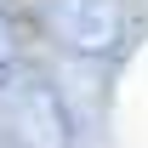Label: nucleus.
<instances>
[{"label": "nucleus", "mask_w": 148, "mask_h": 148, "mask_svg": "<svg viewBox=\"0 0 148 148\" xmlns=\"http://www.w3.org/2000/svg\"><path fill=\"white\" fill-rule=\"evenodd\" d=\"M12 125L29 148H69V120L46 86H17L12 97Z\"/></svg>", "instance_id": "obj_1"}, {"label": "nucleus", "mask_w": 148, "mask_h": 148, "mask_svg": "<svg viewBox=\"0 0 148 148\" xmlns=\"http://www.w3.org/2000/svg\"><path fill=\"white\" fill-rule=\"evenodd\" d=\"M57 23H63V34L80 51H108L114 34H120V12H114L108 0H69L57 12Z\"/></svg>", "instance_id": "obj_2"}]
</instances>
